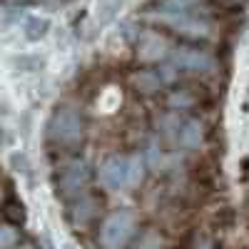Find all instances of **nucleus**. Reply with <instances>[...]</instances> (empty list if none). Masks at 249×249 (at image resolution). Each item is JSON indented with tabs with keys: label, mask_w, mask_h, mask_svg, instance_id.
<instances>
[{
	"label": "nucleus",
	"mask_w": 249,
	"mask_h": 249,
	"mask_svg": "<svg viewBox=\"0 0 249 249\" xmlns=\"http://www.w3.org/2000/svg\"><path fill=\"white\" fill-rule=\"evenodd\" d=\"M88 179H90V164L85 160H72L62 167L57 177V190L62 197H77L85 190Z\"/></svg>",
	"instance_id": "39448f33"
},
{
	"label": "nucleus",
	"mask_w": 249,
	"mask_h": 249,
	"mask_svg": "<svg viewBox=\"0 0 249 249\" xmlns=\"http://www.w3.org/2000/svg\"><path fill=\"white\" fill-rule=\"evenodd\" d=\"M197 3L199 0H162V10H167V13H187Z\"/></svg>",
	"instance_id": "ddd939ff"
},
{
	"label": "nucleus",
	"mask_w": 249,
	"mask_h": 249,
	"mask_svg": "<svg viewBox=\"0 0 249 249\" xmlns=\"http://www.w3.org/2000/svg\"><path fill=\"white\" fill-rule=\"evenodd\" d=\"M170 53V43L164 40L162 35L157 33H150V35H144L142 37V43H140V50H137V57L144 60V62H152V60H160Z\"/></svg>",
	"instance_id": "6e6552de"
},
{
	"label": "nucleus",
	"mask_w": 249,
	"mask_h": 249,
	"mask_svg": "<svg viewBox=\"0 0 249 249\" xmlns=\"http://www.w3.org/2000/svg\"><path fill=\"white\" fill-rule=\"evenodd\" d=\"M177 142L184 150H197L202 144V122L199 120H187L177 132Z\"/></svg>",
	"instance_id": "1a4fd4ad"
},
{
	"label": "nucleus",
	"mask_w": 249,
	"mask_h": 249,
	"mask_svg": "<svg viewBox=\"0 0 249 249\" xmlns=\"http://www.w3.org/2000/svg\"><path fill=\"white\" fill-rule=\"evenodd\" d=\"M124 0H97V20L100 23H110L117 15V10L122 8Z\"/></svg>",
	"instance_id": "f8f14e48"
},
{
	"label": "nucleus",
	"mask_w": 249,
	"mask_h": 249,
	"mask_svg": "<svg viewBox=\"0 0 249 249\" xmlns=\"http://www.w3.org/2000/svg\"><path fill=\"white\" fill-rule=\"evenodd\" d=\"M15 242H18V232L10 224H5L3 230H0V249H13Z\"/></svg>",
	"instance_id": "4468645a"
},
{
	"label": "nucleus",
	"mask_w": 249,
	"mask_h": 249,
	"mask_svg": "<svg viewBox=\"0 0 249 249\" xmlns=\"http://www.w3.org/2000/svg\"><path fill=\"white\" fill-rule=\"evenodd\" d=\"M18 249H30V247H18Z\"/></svg>",
	"instance_id": "f3484780"
},
{
	"label": "nucleus",
	"mask_w": 249,
	"mask_h": 249,
	"mask_svg": "<svg viewBox=\"0 0 249 249\" xmlns=\"http://www.w3.org/2000/svg\"><path fill=\"white\" fill-rule=\"evenodd\" d=\"M95 199L92 197H80L77 202H75V207H72V212H70V217H72V222L75 224H85V222H90L92 219V214H95Z\"/></svg>",
	"instance_id": "9d476101"
},
{
	"label": "nucleus",
	"mask_w": 249,
	"mask_h": 249,
	"mask_svg": "<svg viewBox=\"0 0 249 249\" xmlns=\"http://www.w3.org/2000/svg\"><path fill=\"white\" fill-rule=\"evenodd\" d=\"M53 28V20L50 15L45 13H28L23 18V23H20V30H23V37L30 40V43H37V40H43Z\"/></svg>",
	"instance_id": "0eeeda50"
},
{
	"label": "nucleus",
	"mask_w": 249,
	"mask_h": 249,
	"mask_svg": "<svg viewBox=\"0 0 249 249\" xmlns=\"http://www.w3.org/2000/svg\"><path fill=\"white\" fill-rule=\"evenodd\" d=\"M172 65L190 72H212L217 68V60L199 48H177L172 50Z\"/></svg>",
	"instance_id": "423d86ee"
},
{
	"label": "nucleus",
	"mask_w": 249,
	"mask_h": 249,
	"mask_svg": "<svg viewBox=\"0 0 249 249\" xmlns=\"http://www.w3.org/2000/svg\"><path fill=\"white\" fill-rule=\"evenodd\" d=\"M135 230H137L135 214L127 210H117L102 219L97 242L102 249H124L130 244V239L135 237Z\"/></svg>",
	"instance_id": "f03ea898"
},
{
	"label": "nucleus",
	"mask_w": 249,
	"mask_h": 249,
	"mask_svg": "<svg viewBox=\"0 0 249 249\" xmlns=\"http://www.w3.org/2000/svg\"><path fill=\"white\" fill-rule=\"evenodd\" d=\"M162 80H164V77H160V72L142 70V72L135 75V85H137L142 92H157V90L162 88Z\"/></svg>",
	"instance_id": "9b49d317"
},
{
	"label": "nucleus",
	"mask_w": 249,
	"mask_h": 249,
	"mask_svg": "<svg viewBox=\"0 0 249 249\" xmlns=\"http://www.w3.org/2000/svg\"><path fill=\"white\" fill-rule=\"evenodd\" d=\"M147 162L140 155H112L100 164V182L110 192H124L142 184Z\"/></svg>",
	"instance_id": "f257e3e1"
},
{
	"label": "nucleus",
	"mask_w": 249,
	"mask_h": 249,
	"mask_svg": "<svg viewBox=\"0 0 249 249\" xmlns=\"http://www.w3.org/2000/svg\"><path fill=\"white\" fill-rule=\"evenodd\" d=\"M190 102H192V97H190V95H184V92H175V95L170 97V105H172V107H179V110L187 107Z\"/></svg>",
	"instance_id": "dca6fc26"
},
{
	"label": "nucleus",
	"mask_w": 249,
	"mask_h": 249,
	"mask_svg": "<svg viewBox=\"0 0 249 249\" xmlns=\"http://www.w3.org/2000/svg\"><path fill=\"white\" fill-rule=\"evenodd\" d=\"M137 249H162V242H160V237H155V234H144Z\"/></svg>",
	"instance_id": "2eb2a0df"
},
{
	"label": "nucleus",
	"mask_w": 249,
	"mask_h": 249,
	"mask_svg": "<svg viewBox=\"0 0 249 249\" xmlns=\"http://www.w3.org/2000/svg\"><path fill=\"white\" fill-rule=\"evenodd\" d=\"M152 18L155 20H160V23H164V25H170V28H175L177 33H182V35H187V37H207L210 35V30H212V25L207 23L204 18H199V15H195V13H167V10H160V13H152Z\"/></svg>",
	"instance_id": "20e7f679"
},
{
	"label": "nucleus",
	"mask_w": 249,
	"mask_h": 249,
	"mask_svg": "<svg viewBox=\"0 0 249 249\" xmlns=\"http://www.w3.org/2000/svg\"><path fill=\"white\" fill-rule=\"evenodd\" d=\"M48 135L57 144H75L82 140V117L72 105H62L48 122Z\"/></svg>",
	"instance_id": "7ed1b4c3"
}]
</instances>
